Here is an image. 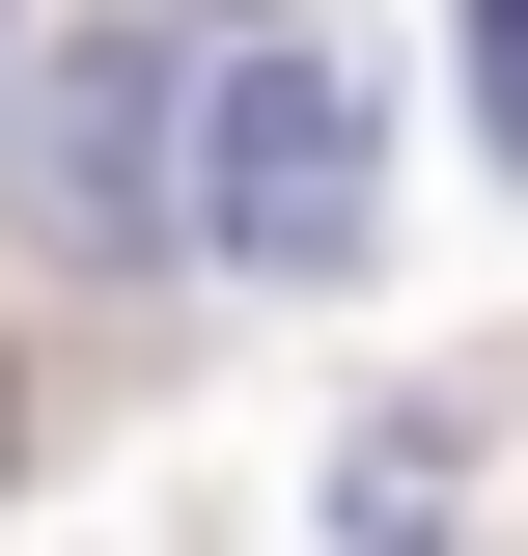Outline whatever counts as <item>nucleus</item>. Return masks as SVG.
<instances>
[{
    "label": "nucleus",
    "mask_w": 528,
    "mask_h": 556,
    "mask_svg": "<svg viewBox=\"0 0 528 556\" xmlns=\"http://www.w3.org/2000/svg\"><path fill=\"white\" fill-rule=\"evenodd\" d=\"M196 251L251 278H362V56H196Z\"/></svg>",
    "instance_id": "obj_1"
},
{
    "label": "nucleus",
    "mask_w": 528,
    "mask_h": 556,
    "mask_svg": "<svg viewBox=\"0 0 528 556\" xmlns=\"http://www.w3.org/2000/svg\"><path fill=\"white\" fill-rule=\"evenodd\" d=\"M473 112H501V139H528V0H501V28H473Z\"/></svg>",
    "instance_id": "obj_2"
}]
</instances>
